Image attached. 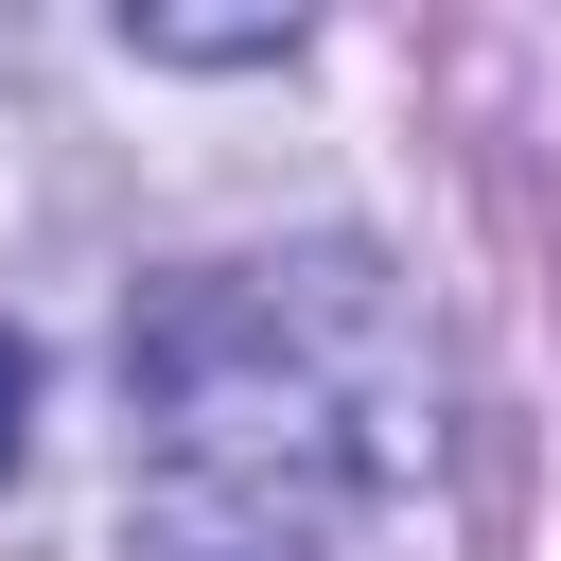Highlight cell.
Returning a JSON list of instances; mask_svg holds the SVG:
<instances>
[{
	"label": "cell",
	"mask_w": 561,
	"mask_h": 561,
	"mask_svg": "<svg viewBox=\"0 0 561 561\" xmlns=\"http://www.w3.org/2000/svg\"><path fill=\"white\" fill-rule=\"evenodd\" d=\"M438 456V368L386 263H175L123 316L140 561H351V508Z\"/></svg>",
	"instance_id": "obj_1"
},
{
	"label": "cell",
	"mask_w": 561,
	"mask_h": 561,
	"mask_svg": "<svg viewBox=\"0 0 561 561\" xmlns=\"http://www.w3.org/2000/svg\"><path fill=\"white\" fill-rule=\"evenodd\" d=\"M123 53H158V70H280L298 18H175V0H123Z\"/></svg>",
	"instance_id": "obj_2"
},
{
	"label": "cell",
	"mask_w": 561,
	"mask_h": 561,
	"mask_svg": "<svg viewBox=\"0 0 561 561\" xmlns=\"http://www.w3.org/2000/svg\"><path fill=\"white\" fill-rule=\"evenodd\" d=\"M18 456H35V351L0 333V473H18Z\"/></svg>",
	"instance_id": "obj_3"
}]
</instances>
